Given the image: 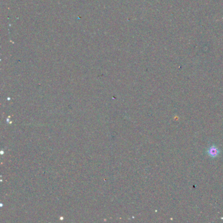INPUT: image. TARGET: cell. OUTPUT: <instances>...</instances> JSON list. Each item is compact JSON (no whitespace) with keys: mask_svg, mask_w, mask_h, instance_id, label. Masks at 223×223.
<instances>
[{"mask_svg":"<svg viewBox=\"0 0 223 223\" xmlns=\"http://www.w3.org/2000/svg\"><path fill=\"white\" fill-rule=\"evenodd\" d=\"M208 154H209L211 157H216L217 155L218 154V150L216 147L211 146L209 149H208Z\"/></svg>","mask_w":223,"mask_h":223,"instance_id":"1","label":"cell"}]
</instances>
